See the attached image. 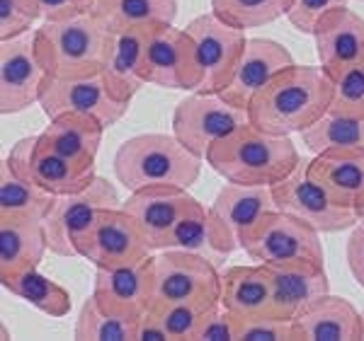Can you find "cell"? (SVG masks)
<instances>
[{"mask_svg":"<svg viewBox=\"0 0 364 341\" xmlns=\"http://www.w3.org/2000/svg\"><path fill=\"white\" fill-rule=\"evenodd\" d=\"M333 80L314 66H289L252 97L248 119L274 136L301 133L331 109Z\"/></svg>","mask_w":364,"mask_h":341,"instance_id":"obj_1","label":"cell"},{"mask_svg":"<svg viewBox=\"0 0 364 341\" xmlns=\"http://www.w3.org/2000/svg\"><path fill=\"white\" fill-rule=\"evenodd\" d=\"M207 162L233 184L274 186L294 172L301 155L289 136H274L248 121L216 140L207 152Z\"/></svg>","mask_w":364,"mask_h":341,"instance_id":"obj_2","label":"cell"},{"mask_svg":"<svg viewBox=\"0 0 364 341\" xmlns=\"http://www.w3.org/2000/svg\"><path fill=\"white\" fill-rule=\"evenodd\" d=\"M114 32L95 13L56 22H42L34 29V51L49 78H85L102 70Z\"/></svg>","mask_w":364,"mask_h":341,"instance_id":"obj_3","label":"cell"},{"mask_svg":"<svg viewBox=\"0 0 364 341\" xmlns=\"http://www.w3.org/2000/svg\"><path fill=\"white\" fill-rule=\"evenodd\" d=\"M112 167L117 181L129 191L158 184L190 189L202 174V157L168 133H141L117 148Z\"/></svg>","mask_w":364,"mask_h":341,"instance_id":"obj_4","label":"cell"},{"mask_svg":"<svg viewBox=\"0 0 364 341\" xmlns=\"http://www.w3.org/2000/svg\"><path fill=\"white\" fill-rule=\"evenodd\" d=\"M192 305L209 310L221 305V274L214 262L195 252L161 250L156 255V284L151 308Z\"/></svg>","mask_w":364,"mask_h":341,"instance_id":"obj_5","label":"cell"},{"mask_svg":"<svg viewBox=\"0 0 364 341\" xmlns=\"http://www.w3.org/2000/svg\"><path fill=\"white\" fill-rule=\"evenodd\" d=\"M102 208H122V199L112 181L100 174L85 189L56 196L49 216L44 218L49 252L58 257H78V242L95 225Z\"/></svg>","mask_w":364,"mask_h":341,"instance_id":"obj_6","label":"cell"},{"mask_svg":"<svg viewBox=\"0 0 364 341\" xmlns=\"http://www.w3.org/2000/svg\"><path fill=\"white\" fill-rule=\"evenodd\" d=\"M240 250L257 264H326L321 233L284 211H269L260 225L243 240Z\"/></svg>","mask_w":364,"mask_h":341,"instance_id":"obj_7","label":"cell"},{"mask_svg":"<svg viewBox=\"0 0 364 341\" xmlns=\"http://www.w3.org/2000/svg\"><path fill=\"white\" fill-rule=\"evenodd\" d=\"M272 186H245L228 181L209 206L211 240L221 257H231L240 250L243 240L260 225L269 211H274Z\"/></svg>","mask_w":364,"mask_h":341,"instance_id":"obj_8","label":"cell"},{"mask_svg":"<svg viewBox=\"0 0 364 341\" xmlns=\"http://www.w3.org/2000/svg\"><path fill=\"white\" fill-rule=\"evenodd\" d=\"M197 46V61L202 70V82L197 92L202 95H221L228 87L236 66L248 44L245 29H238L221 20L214 13L195 17L185 27Z\"/></svg>","mask_w":364,"mask_h":341,"instance_id":"obj_9","label":"cell"},{"mask_svg":"<svg viewBox=\"0 0 364 341\" xmlns=\"http://www.w3.org/2000/svg\"><path fill=\"white\" fill-rule=\"evenodd\" d=\"M248 121V109L226 102L221 95L192 92L185 99H180L173 111V136L187 150L207 160V152L216 140H221Z\"/></svg>","mask_w":364,"mask_h":341,"instance_id":"obj_10","label":"cell"},{"mask_svg":"<svg viewBox=\"0 0 364 341\" xmlns=\"http://www.w3.org/2000/svg\"><path fill=\"white\" fill-rule=\"evenodd\" d=\"M274 206L284 213H291L304 223L314 225L318 233H343L352 230L360 223V213L336 203L323 186L311 177L309 160L299 162V167L284 181L272 186Z\"/></svg>","mask_w":364,"mask_h":341,"instance_id":"obj_11","label":"cell"},{"mask_svg":"<svg viewBox=\"0 0 364 341\" xmlns=\"http://www.w3.org/2000/svg\"><path fill=\"white\" fill-rule=\"evenodd\" d=\"M146 82L163 90L197 92L202 70L197 61V46L187 29L175 25H154L146 44Z\"/></svg>","mask_w":364,"mask_h":341,"instance_id":"obj_12","label":"cell"},{"mask_svg":"<svg viewBox=\"0 0 364 341\" xmlns=\"http://www.w3.org/2000/svg\"><path fill=\"white\" fill-rule=\"evenodd\" d=\"M149 255H154V250L124 208H102L95 225L78 242V257L95 264V269L124 267Z\"/></svg>","mask_w":364,"mask_h":341,"instance_id":"obj_13","label":"cell"},{"mask_svg":"<svg viewBox=\"0 0 364 341\" xmlns=\"http://www.w3.org/2000/svg\"><path fill=\"white\" fill-rule=\"evenodd\" d=\"M129 104L117 99L107 90L102 73L85 75V78H49L39 97V107L49 119L61 114H90L97 116L105 126H114L127 114Z\"/></svg>","mask_w":364,"mask_h":341,"instance_id":"obj_14","label":"cell"},{"mask_svg":"<svg viewBox=\"0 0 364 341\" xmlns=\"http://www.w3.org/2000/svg\"><path fill=\"white\" fill-rule=\"evenodd\" d=\"M49 80L34 51V29L0 41V111L15 114L39 104Z\"/></svg>","mask_w":364,"mask_h":341,"instance_id":"obj_15","label":"cell"},{"mask_svg":"<svg viewBox=\"0 0 364 341\" xmlns=\"http://www.w3.org/2000/svg\"><path fill=\"white\" fill-rule=\"evenodd\" d=\"M156 284V255L124 267L97 269L95 272V301L105 313L139 320L154 301Z\"/></svg>","mask_w":364,"mask_h":341,"instance_id":"obj_16","label":"cell"},{"mask_svg":"<svg viewBox=\"0 0 364 341\" xmlns=\"http://www.w3.org/2000/svg\"><path fill=\"white\" fill-rule=\"evenodd\" d=\"M5 160L13 164L15 172H20L22 177H27L54 196H66V194L85 189L97 177L95 172H85L68 157L58 155L54 148L44 143L42 136H27L17 140Z\"/></svg>","mask_w":364,"mask_h":341,"instance_id":"obj_17","label":"cell"},{"mask_svg":"<svg viewBox=\"0 0 364 341\" xmlns=\"http://www.w3.org/2000/svg\"><path fill=\"white\" fill-rule=\"evenodd\" d=\"M314 39L321 68L331 80L364 61V20L348 5L328 10L316 22Z\"/></svg>","mask_w":364,"mask_h":341,"instance_id":"obj_18","label":"cell"},{"mask_svg":"<svg viewBox=\"0 0 364 341\" xmlns=\"http://www.w3.org/2000/svg\"><path fill=\"white\" fill-rule=\"evenodd\" d=\"M192 201H195V196L187 189L158 184L129 191V199L122 201V208L136 220L151 250L161 252L166 247L168 235L173 233L175 223L180 220V216L185 213V208Z\"/></svg>","mask_w":364,"mask_h":341,"instance_id":"obj_19","label":"cell"},{"mask_svg":"<svg viewBox=\"0 0 364 341\" xmlns=\"http://www.w3.org/2000/svg\"><path fill=\"white\" fill-rule=\"evenodd\" d=\"M294 66V58H291V51L287 46H282L279 41L272 39H248L243 49V56H240L236 73H233L231 82L221 97L226 102L236 104L240 109H248L252 97L267 85L279 70Z\"/></svg>","mask_w":364,"mask_h":341,"instance_id":"obj_20","label":"cell"},{"mask_svg":"<svg viewBox=\"0 0 364 341\" xmlns=\"http://www.w3.org/2000/svg\"><path fill=\"white\" fill-rule=\"evenodd\" d=\"M272 281V317L294 320L316 298L331 293L326 264H265Z\"/></svg>","mask_w":364,"mask_h":341,"instance_id":"obj_21","label":"cell"},{"mask_svg":"<svg viewBox=\"0 0 364 341\" xmlns=\"http://www.w3.org/2000/svg\"><path fill=\"white\" fill-rule=\"evenodd\" d=\"M309 172L331 199L362 216L364 211V148H333L316 152Z\"/></svg>","mask_w":364,"mask_h":341,"instance_id":"obj_22","label":"cell"},{"mask_svg":"<svg viewBox=\"0 0 364 341\" xmlns=\"http://www.w3.org/2000/svg\"><path fill=\"white\" fill-rule=\"evenodd\" d=\"M151 27L117 29L109 46L107 61L102 66V78L107 90L122 102H132L146 82V44Z\"/></svg>","mask_w":364,"mask_h":341,"instance_id":"obj_23","label":"cell"},{"mask_svg":"<svg viewBox=\"0 0 364 341\" xmlns=\"http://www.w3.org/2000/svg\"><path fill=\"white\" fill-rule=\"evenodd\" d=\"M296 339L357 341L362 339V313L340 296L326 293L294 317Z\"/></svg>","mask_w":364,"mask_h":341,"instance_id":"obj_24","label":"cell"},{"mask_svg":"<svg viewBox=\"0 0 364 341\" xmlns=\"http://www.w3.org/2000/svg\"><path fill=\"white\" fill-rule=\"evenodd\" d=\"M105 123L90 114H61L49 119V126L39 136L58 155L68 157L85 172H95V160L102 143Z\"/></svg>","mask_w":364,"mask_h":341,"instance_id":"obj_25","label":"cell"},{"mask_svg":"<svg viewBox=\"0 0 364 341\" xmlns=\"http://www.w3.org/2000/svg\"><path fill=\"white\" fill-rule=\"evenodd\" d=\"M221 308L238 317H272V281L265 264L226 269L221 274Z\"/></svg>","mask_w":364,"mask_h":341,"instance_id":"obj_26","label":"cell"},{"mask_svg":"<svg viewBox=\"0 0 364 341\" xmlns=\"http://www.w3.org/2000/svg\"><path fill=\"white\" fill-rule=\"evenodd\" d=\"M49 250L44 220L0 218V279L39 267Z\"/></svg>","mask_w":364,"mask_h":341,"instance_id":"obj_27","label":"cell"},{"mask_svg":"<svg viewBox=\"0 0 364 341\" xmlns=\"http://www.w3.org/2000/svg\"><path fill=\"white\" fill-rule=\"evenodd\" d=\"M56 196L44 191L34 181L15 172L13 164L3 160L0 164V218H37L49 216Z\"/></svg>","mask_w":364,"mask_h":341,"instance_id":"obj_28","label":"cell"},{"mask_svg":"<svg viewBox=\"0 0 364 341\" xmlns=\"http://www.w3.org/2000/svg\"><path fill=\"white\" fill-rule=\"evenodd\" d=\"M92 13L102 17L112 32L129 27L175 25L178 0H95Z\"/></svg>","mask_w":364,"mask_h":341,"instance_id":"obj_29","label":"cell"},{"mask_svg":"<svg viewBox=\"0 0 364 341\" xmlns=\"http://www.w3.org/2000/svg\"><path fill=\"white\" fill-rule=\"evenodd\" d=\"M0 284L8 293H13L20 301L29 303L32 308H37L39 313L49 317H63L73 308L66 288L51 281L49 276H44L39 272V267L25 269V272L8 276V279H0Z\"/></svg>","mask_w":364,"mask_h":341,"instance_id":"obj_30","label":"cell"},{"mask_svg":"<svg viewBox=\"0 0 364 341\" xmlns=\"http://www.w3.org/2000/svg\"><path fill=\"white\" fill-rule=\"evenodd\" d=\"M299 136L311 152L333 148H364V119L328 109L314 126H309Z\"/></svg>","mask_w":364,"mask_h":341,"instance_id":"obj_31","label":"cell"},{"mask_svg":"<svg viewBox=\"0 0 364 341\" xmlns=\"http://www.w3.org/2000/svg\"><path fill=\"white\" fill-rule=\"evenodd\" d=\"M163 250H185V252H195V255L207 257L221 267L226 262V257H221L214 247V240H211V225H209V211L204 208L202 203L192 201L185 208V213L180 216V220L175 223L173 233L168 235L166 247Z\"/></svg>","mask_w":364,"mask_h":341,"instance_id":"obj_32","label":"cell"},{"mask_svg":"<svg viewBox=\"0 0 364 341\" xmlns=\"http://www.w3.org/2000/svg\"><path fill=\"white\" fill-rule=\"evenodd\" d=\"M139 320H127L105 313L95 296L85 298L80 313L75 317L73 339L78 341H132L136 339Z\"/></svg>","mask_w":364,"mask_h":341,"instance_id":"obj_33","label":"cell"},{"mask_svg":"<svg viewBox=\"0 0 364 341\" xmlns=\"http://www.w3.org/2000/svg\"><path fill=\"white\" fill-rule=\"evenodd\" d=\"M294 0H211V13L238 29H257L287 17Z\"/></svg>","mask_w":364,"mask_h":341,"instance_id":"obj_34","label":"cell"},{"mask_svg":"<svg viewBox=\"0 0 364 341\" xmlns=\"http://www.w3.org/2000/svg\"><path fill=\"white\" fill-rule=\"evenodd\" d=\"M228 313V310H226ZM231 327H233V341H299L294 320H277V317H238L231 315Z\"/></svg>","mask_w":364,"mask_h":341,"instance_id":"obj_35","label":"cell"},{"mask_svg":"<svg viewBox=\"0 0 364 341\" xmlns=\"http://www.w3.org/2000/svg\"><path fill=\"white\" fill-rule=\"evenodd\" d=\"M331 111L364 119V61L355 63L333 80Z\"/></svg>","mask_w":364,"mask_h":341,"instance_id":"obj_36","label":"cell"},{"mask_svg":"<svg viewBox=\"0 0 364 341\" xmlns=\"http://www.w3.org/2000/svg\"><path fill=\"white\" fill-rule=\"evenodd\" d=\"M39 15L32 0H0V41L32 32Z\"/></svg>","mask_w":364,"mask_h":341,"instance_id":"obj_37","label":"cell"},{"mask_svg":"<svg viewBox=\"0 0 364 341\" xmlns=\"http://www.w3.org/2000/svg\"><path fill=\"white\" fill-rule=\"evenodd\" d=\"M151 310L158 315L170 339H192L199 325V317L204 313V310H197L192 305H161V308Z\"/></svg>","mask_w":364,"mask_h":341,"instance_id":"obj_38","label":"cell"},{"mask_svg":"<svg viewBox=\"0 0 364 341\" xmlns=\"http://www.w3.org/2000/svg\"><path fill=\"white\" fill-rule=\"evenodd\" d=\"M340 5H348V0H294V5L287 13L289 25L299 29L301 34H314L316 22L321 20L328 10L340 8Z\"/></svg>","mask_w":364,"mask_h":341,"instance_id":"obj_39","label":"cell"},{"mask_svg":"<svg viewBox=\"0 0 364 341\" xmlns=\"http://www.w3.org/2000/svg\"><path fill=\"white\" fill-rule=\"evenodd\" d=\"M195 341H233V327H231V317L221 305L204 310L199 317V325L192 334Z\"/></svg>","mask_w":364,"mask_h":341,"instance_id":"obj_40","label":"cell"},{"mask_svg":"<svg viewBox=\"0 0 364 341\" xmlns=\"http://www.w3.org/2000/svg\"><path fill=\"white\" fill-rule=\"evenodd\" d=\"M42 22H56L78 17L95 10V0H32Z\"/></svg>","mask_w":364,"mask_h":341,"instance_id":"obj_41","label":"cell"},{"mask_svg":"<svg viewBox=\"0 0 364 341\" xmlns=\"http://www.w3.org/2000/svg\"><path fill=\"white\" fill-rule=\"evenodd\" d=\"M345 257H348V267L355 281L364 288V223L360 220L352 228L348 247H345Z\"/></svg>","mask_w":364,"mask_h":341,"instance_id":"obj_42","label":"cell"},{"mask_svg":"<svg viewBox=\"0 0 364 341\" xmlns=\"http://www.w3.org/2000/svg\"><path fill=\"white\" fill-rule=\"evenodd\" d=\"M136 339H139V341H166V339H170V337H168V332H166V327L161 325L158 315H156L151 308L139 317Z\"/></svg>","mask_w":364,"mask_h":341,"instance_id":"obj_43","label":"cell"},{"mask_svg":"<svg viewBox=\"0 0 364 341\" xmlns=\"http://www.w3.org/2000/svg\"><path fill=\"white\" fill-rule=\"evenodd\" d=\"M362 339H364V310H362Z\"/></svg>","mask_w":364,"mask_h":341,"instance_id":"obj_44","label":"cell"},{"mask_svg":"<svg viewBox=\"0 0 364 341\" xmlns=\"http://www.w3.org/2000/svg\"><path fill=\"white\" fill-rule=\"evenodd\" d=\"M360 220H362V223H364V211H362V216H360Z\"/></svg>","mask_w":364,"mask_h":341,"instance_id":"obj_45","label":"cell"}]
</instances>
